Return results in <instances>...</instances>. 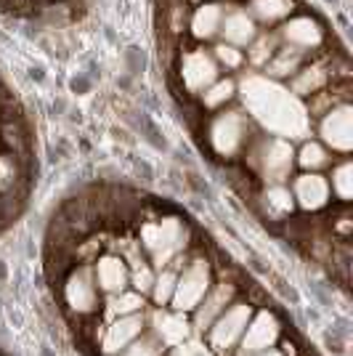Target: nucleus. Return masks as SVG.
Listing matches in <instances>:
<instances>
[{"instance_id": "obj_1", "label": "nucleus", "mask_w": 353, "mask_h": 356, "mask_svg": "<svg viewBox=\"0 0 353 356\" xmlns=\"http://www.w3.org/2000/svg\"><path fill=\"white\" fill-rule=\"evenodd\" d=\"M239 93H242L245 109L277 138L290 141L309 134L311 112L279 80H271L265 74H247L242 80Z\"/></svg>"}, {"instance_id": "obj_2", "label": "nucleus", "mask_w": 353, "mask_h": 356, "mask_svg": "<svg viewBox=\"0 0 353 356\" xmlns=\"http://www.w3.org/2000/svg\"><path fill=\"white\" fill-rule=\"evenodd\" d=\"M189 242V226L176 218L165 216L157 221H149L141 226V248L149 252L151 264L157 268L170 266L178 255H183V248Z\"/></svg>"}, {"instance_id": "obj_3", "label": "nucleus", "mask_w": 353, "mask_h": 356, "mask_svg": "<svg viewBox=\"0 0 353 356\" xmlns=\"http://www.w3.org/2000/svg\"><path fill=\"white\" fill-rule=\"evenodd\" d=\"M252 165L261 173L268 186L274 184H284L295 165V149L287 138H277V136H265L261 138L255 149H252Z\"/></svg>"}, {"instance_id": "obj_4", "label": "nucleus", "mask_w": 353, "mask_h": 356, "mask_svg": "<svg viewBox=\"0 0 353 356\" xmlns=\"http://www.w3.org/2000/svg\"><path fill=\"white\" fill-rule=\"evenodd\" d=\"M207 136L218 157H236L250 144V120L242 112H223L210 122Z\"/></svg>"}, {"instance_id": "obj_5", "label": "nucleus", "mask_w": 353, "mask_h": 356, "mask_svg": "<svg viewBox=\"0 0 353 356\" xmlns=\"http://www.w3.org/2000/svg\"><path fill=\"white\" fill-rule=\"evenodd\" d=\"M210 287H213L210 284V264H207L205 258H194L192 264L186 268H181V274H178L176 293L170 298L173 312H194L199 306V300L207 296Z\"/></svg>"}, {"instance_id": "obj_6", "label": "nucleus", "mask_w": 353, "mask_h": 356, "mask_svg": "<svg viewBox=\"0 0 353 356\" xmlns=\"http://www.w3.org/2000/svg\"><path fill=\"white\" fill-rule=\"evenodd\" d=\"M250 316H252L250 303H231V306L210 325V330H207V343H210V348H215V351H229V348H234L236 343H239V338H242L247 322H250Z\"/></svg>"}, {"instance_id": "obj_7", "label": "nucleus", "mask_w": 353, "mask_h": 356, "mask_svg": "<svg viewBox=\"0 0 353 356\" xmlns=\"http://www.w3.org/2000/svg\"><path fill=\"white\" fill-rule=\"evenodd\" d=\"M319 136L322 144L329 147L332 152H343L348 154L353 147V109L348 102L335 104L332 109L324 112L322 122H319Z\"/></svg>"}, {"instance_id": "obj_8", "label": "nucleus", "mask_w": 353, "mask_h": 356, "mask_svg": "<svg viewBox=\"0 0 353 356\" xmlns=\"http://www.w3.org/2000/svg\"><path fill=\"white\" fill-rule=\"evenodd\" d=\"M218 70L221 67L205 48H192L181 56V80L189 93H202L207 86H213L218 80Z\"/></svg>"}, {"instance_id": "obj_9", "label": "nucleus", "mask_w": 353, "mask_h": 356, "mask_svg": "<svg viewBox=\"0 0 353 356\" xmlns=\"http://www.w3.org/2000/svg\"><path fill=\"white\" fill-rule=\"evenodd\" d=\"M64 300L77 314H90L99 306V284H96V277H93V268L80 266L67 277Z\"/></svg>"}, {"instance_id": "obj_10", "label": "nucleus", "mask_w": 353, "mask_h": 356, "mask_svg": "<svg viewBox=\"0 0 353 356\" xmlns=\"http://www.w3.org/2000/svg\"><path fill=\"white\" fill-rule=\"evenodd\" d=\"M277 341H279V322L271 312H258L255 316H250V322L239 338L245 356L263 354L268 348H274Z\"/></svg>"}, {"instance_id": "obj_11", "label": "nucleus", "mask_w": 353, "mask_h": 356, "mask_svg": "<svg viewBox=\"0 0 353 356\" xmlns=\"http://www.w3.org/2000/svg\"><path fill=\"white\" fill-rule=\"evenodd\" d=\"M279 40L287 48H295L300 54H309L324 43V27L313 16H290L279 30Z\"/></svg>"}, {"instance_id": "obj_12", "label": "nucleus", "mask_w": 353, "mask_h": 356, "mask_svg": "<svg viewBox=\"0 0 353 356\" xmlns=\"http://www.w3.org/2000/svg\"><path fill=\"white\" fill-rule=\"evenodd\" d=\"M144 314H128V316H117L109 330H106V338H104L101 351L104 356H117L122 354L131 343H136L144 332Z\"/></svg>"}, {"instance_id": "obj_13", "label": "nucleus", "mask_w": 353, "mask_h": 356, "mask_svg": "<svg viewBox=\"0 0 353 356\" xmlns=\"http://www.w3.org/2000/svg\"><path fill=\"white\" fill-rule=\"evenodd\" d=\"M93 277H96L99 290L109 293V296H117L122 290H128V284H131V266L125 264L122 255L109 252V255H101V258L96 261Z\"/></svg>"}, {"instance_id": "obj_14", "label": "nucleus", "mask_w": 353, "mask_h": 356, "mask_svg": "<svg viewBox=\"0 0 353 356\" xmlns=\"http://www.w3.org/2000/svg\"><path fill=\"white\" fill-rule=\"evenodd\" d=\"M295 205L309 213H316V210L327 208L329 197H332V189H329V181L319 173H303V176L295 178Z\"/></svg>"}, {"instance_id": "obj_15", "label": "nucleus", "mask_w": 353, "mask_h": 356, "mask_svg": "<svg viewBox=\"0 0 353 356\" xmlns=\"http://www.w3.org/2000/svg\"><path fill=\"white\" fill-rule=\"evenodd\" d=\"M234 284L231 282H221L215 284L213 290H207V296L199 300V306L194 309L197 316H194V327H197V332H207L210 325L221 316L229 306H231V300H234Z\"/></svg>"}, {"instance_id": "obj_16", "label": "nucleus", "mask_w": 353, "mask_h": 356, "mask_svg": "<svg viewBox=\"0 0 353 356\" xmlns=\"http://www.w3.org/2000/svg\"><path fill=\"white\" fill-rule=\"evenodd\" d=\"M218 35L223 38V43L245 48V45H250L252 40H255L258 24H255V19L247 14V8H231V11L223 14L221 32H218Z\"/></svg>"}, {"instance_id": "obj_17", "label": "nucleus", "mask_w": 353, "mask_h": 356, "mask_svg": "<svg viewBox=\"0 0 353 356\" xmlns=\"http://www.w3.org/2000/svg\"><path fill=\"white\" fill-rule=\"evenodd\" d=\"M329 77H332V67H329V64H322V61L309 64V67H300V70L293 74V80H290V93L297 96V99L316 96L322 88H327Z\"/></svg>"}, {"instance_id": "obj_18", "label": "nucleus", "mask_w": 353, "mask_h": 356, "mask_svg": "<svg viewBox=\"0 0 353 356\" xmlns=\"http://www.w3.org/2000/svg\"><path fill=\"white\" fill-rule=\"evenodd\" d=\"M223 14H226V6L223 3H202V6L194 8L189 30H192V35L197 40H213L221 32Z\"/></svg>"}, {"instance_id": "obj_19", "label": "nucleus", "mask_w": 353, "mask_h": 356, "mask_svg": "<svg viewBox=\"0 0 353 356\" xmlns=\"http://www.w3.org/2000/svg\"><path fill=\"white\" fill-rule=\"evenodd\" d=\"M261 208H263L265 218H271V221H284V218L293 216L295 197L284 184H274V186H265L263 194H261Z\"/></svg>"}, {"instance_id": "obj_20", "label": "nucleus", "mask_w": 353, "mask_h": 356, "mask_svg": "<svg viewBox=\"0 0 353 356\" xmlns=\"http://www.w3.org/2000/svg\"><path fill=\"white\" fill-rule=\"evenodd\" d=\"M295 11V0H250L247 14L255 19V24H277L287 22Z\"/></svg>"}, {"instance_id": "obj_21", "label": "nucleus", "mask_w": 353, "mask_h": 356, "mask_svg": "<svg viewBox=\"0 0 353 356\" xmlns=\"http://www.w3.org/2000/svg\"><path fill=\"white\" fill-rule=\"evenodd\" d=\"M303 56H306V54H300V51H295V48H287V45H284V48H277V54L265 61L263 74L271 77V80H287V77H293V74L303 67Z\"/></svg>"}, {"instance_id": "obj_22", "label": "nucleus", "mask_w": 353, "mask_h": 356, "mask_svg": "<svg viewBox=\"0 0 353 356\" xmlns=\"http://www.w3.org/2000/svg\"><path fill=\"white\" fill-rule=\"evenodd\" d=\"M154 325H157V341L162 346H181V343L189 338V325L183 322V316L178 312H157L154 316Z\"/></svg>"}, {"instance_id": "obj_23", "label": "nucleus", "mask_w": 353, "mask_h": 356, "mask_svg": "<svg viewBox=\"0 0 353 356\" xmlns=\"http://www.w3.org/2000/svg\"><path fill=\"white\" fill-rule=\"evenodd\" d=\"M295 163L306 173H319L322 168L329 165V149L324 147L322 141H303L300 152L295 154Z\"/></svg>"}, {"instance_id": "obj_24", "label": "nucleus", "mask_w": 353, "mask_h": 356, "mask_svg": "<svg viewBox=\"0 0 353 356\" xmlns=\"http://www.w3.org/2000/svg\"><path fill=\"white\" fill-rule=\"evenodd\" d=\"M176 280H178V271L170 266L160 268V271L154 274L151 298H154L157 306H167V303H170V298H173V293H176Z\"/></svg>"}, {"instance_id": "obj_25", "label": "nucleus", "mask_w": 353, "mask_h": 356, "mask_svg": "<svg viewBox=\"0 0 353 356\" xmlns=\"http://www.w3.org/2000/svg\"><path fill=\"white\" fill-rule=\"evenodd\" d=\"M236 93V83L234 80H215L213 86H207L199 96H202V104L205 109H218V106L229 104Z\"/></svg>"}, {"instance_id": "obj_26", "label": "nucleus", "mask_w": 353, "mask_h": 356, "mask_svg": "<svg viewBox=\"0 0 353 356\" xmlns=\"http://www.w3.org/2000/svg\"><path fill=\"white\" fill-rule=\"evenodd\" d=\"M247 48H250L247 56H250L252 64L255 67H265V61L271 59L277 54V48H279V38L277 35H268V32H258L255 40Z\"/></svg>"}, {"instance_id": "obj_27", "label": "nucleus", "mask_w": 353, "mask_h": 356, "mask_svg": "<svg viewBox=\"0 0 353 356\" xmlns=\"http://www.w3.org/2000/svg\"><path fill=\"white\" fill-rule=\"evenodd\" d=\"M144 309V296L136 293V290H122L117 296H112L109 300V314L117 319V316H128V314H138Z\"/></svg>"}, {"instance_id": "obj_28", "label": "nucleus", "mask_w": 353, "mask_h": 356, "mask_svg": "<svg viewBox=\"0 0 353 356\" xmlns=\"http://www.w3.org/2000/svg\"><path fill=\"white\" fill-rule=\"evenodd\" d=\"M332 192L338 194L340 202H351V194H353V168L351 163H340L335 170H332Z\"/></svg>"}, {"instance_id": "obj_29", "label": "nucleus", "mask_w": 353, "mask_h": 356, "mask_svg": "<svg viewBox=\"0 0 353 356\" xmlns=\"http://www.w3.org/2000/svg\"><path fill=\"white\" fill-rule=\"evenodd\" d=\"M213 59L218 67H226V70H242L245 67V54H242V48H236V45H229V43H218L213 48Z\"/></svg>"}, {"instance_id": "obj_30", "label": "nucleus", "mask_w": 353, "mask_h": 356, "mask_svg": "<svg viewBox=\"0 0 353 356\" xmlns=\"http://www.w3.org/2000/svg\"><path fill=\"white\" fill-rule=\"evenodd\" d=\"M131 284L136 293H141V296H147L151 293V284H154V268L149 266V264H138V266L131 268Z\"/></svg>"}, {"instance_id": "obj_31", "label": "nucleus", "mask_w": 353, "mask_h": 356, "mask_svg": "<svg viewBox=\"0 0 353 356\" xmlns=\"http://www.w3.org/2000/svg\"><path fill=\"white\" fill-rule=\"evenodd\" d=\"M16 181H19V165H16V157H11V154H0V192L14 189Z\"/></svg>"}, {"instance_id": "obj_32", "label": "nucleus", "mask_w": 353, "mask_h": 356, "mask_svg": "<svg viewBox=\"0 0 353 356\" xmlns=\"http://www.w3.org/2000/svg\"><path fill=\"white\" fill-rule=\"evenodd\" d=\"M162 351H165V346H162L157 338H144V341L131 343V346L117 356H162Z\"/></svg>"}, {"instance_id": "obj_33", "label": "nucleus", "mask_w": 353, "mask_h": 356, "mask_svg": "<svg viewBox=\"0 0 353 356\" xmlns=\"http://www.w3.org/2000/svg\"><path fill=\"white\" fill-rule=\"evenodd\" d=\"M176 356H197V354H194L192 348H186V351H183V348H181V351H178V354H176Z\"/></svg>"}]
</instances>
